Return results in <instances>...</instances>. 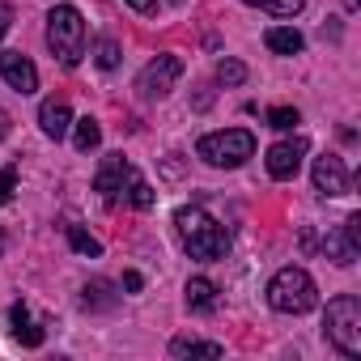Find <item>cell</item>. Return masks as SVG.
<instances>
[{
	"instance_id": "obj_25",
	"label": "cell",
	"mask_w": 361,
	"mask_h": 361,
	"mask_svg": "<svg viewBox=\"0 0 361 361\" xmlns=\"http://www.w3.org/2000/svg\"><path fill=\"white\" fill-rule=\"evenodd\" d=\"M13 188H18V170L13 166H0V209L13 200Z\"/></svg>"
},
{
	"instance_id": "obj_30",
	"label": "cell",
	"mask_w": 361,
	"mask_h": 361,
	"mask_svg": "<svg viewBox=\"0 0 361 361\" xmlns=\"http://www.w3.org/2000/svg\"><path fill=\"white\" fill-rule=\"evenodd\" d=\"M0 255H5V234H0Z\"/></svg>"
},
{
	"instance_id": "obj_20",
	"label": "cell",
	"mask_w": 361,
	"mask_h": 361,
	"mask_svg": "<svg viewBox=\"0 0 361 361\" xmlns=\"http://www.w3.org/2000/svg\"><path fill=\"white\" fill-rule=\"evenodd\" d=\"M68 243H73V251H77V255H90V259H98V255H102V243H98V238H90L81 226H68Z\"/></svg>"
},
{
	"instance_id": "obj_7",
	"label": "cell",
	"mask_w": 361,
	"mask_h": 361,
	"mask_svg": "<svg viewBox=\"0 0 361 361\" xmlns=\"http://www.w3.org/2000/svg\"><path fill=\"white\" fill-rule=\"evenodd\" d=\"M323 251H327V259H331V264L348 268V264L357 259V251H361V213L344 217V226H336V230L323 238Z\"/></svg>"
},
{
	"instance_id": "obj_17",
	"label": "cell",
	"mask_w": 361,
	"mask_h": 361,
	"mask_svg": "<svg viewBox=\"0 0 361 361\" xmlns=\"http://www.w3.org/2000/svg\"><path fill=\"white\" fill-rule=\"evenodd\" d=\"M73 145L81 149V153H90V149H98L102 145V128H98V119H77V128H73Z\"/></svg>"
},
{
	"instance_id": "obj_27",
	"label": "cell",
	"mask_w": 361,
	"mask_h": 361,
	"mask_svg": "<svg viewBox=\"0 0 361 361\" xmlns=\"http://www.w3.org/2000/svg\"><path fill=\"white\" fill-rule=\"evenodd\" d=\"M9 26H13V13H9V5H0V43H5Z\"/></svg>"
},
{
	"instance_id": "obj_5",
	"label": "cell",
	"mask_w": 361,
	"mask_h": 361,
	"mask_svg": "<svg viewBox=\"0 0 361 361\" xmlns=\"http://www.w3.org/2000/svg\"><path fill=\"white\" fill-rule=\"evenodd\" d=\"M196 153L209 161V166H217V170H238L247 157H255V136L247 132V128H226V132H209V136H200V145H196Z\"/></svg>"
},
{
	"instance_id": "obj_6",
	"label": "cell",
	"mask_w": 361,
	"mask_h": 361,
	"mask_svg": "<svg viewBox=\"0 0 361 361\" xmlns=\"http://www.w3.org/2000/svg\"><path fill=\"white\" fill-rule=\"evenodd\" d=\"M178 77H183V60H178V56H157V60H149V64L140 68V77H136V94H140L145 102L166 98V94L174 90Z\"/></svg>"
},
{
	"instance_id": "obj_23",
	"label": "cell",
	"mask_w": 361,
	"mask_h": 361,
	"mask_svg": "<svg viewBox=\"0 0 361 361\" xmlns=\"http://www.w3.org/2000/svg\"><path fill=\"white\" fill-rule=\"evenodd\" d=\"M293 123H302V115H298L293 106H272V111H268V128H276V132H289Z\"/></svg>"
},
{
	"instance_id": "obj_3",
	"label": "cell",
	"mask_w": 361,
	"mask_h": 361,
	"mask_svg": "<svg viewBox=\"0 0 361 361\" xmlns=\"http://www.w3.org/2000/svg\"><path fill=\"white\" fill-rule=\"evenodd\" d=\"M47 47L64 68H77L85 56V18L73 5H56L47 13Z\"/></svg>"
},
{
	"instance_id": "obj_4",
	"label": "cell",
	"mask_w": 361,
	"mask_h": 361,
	"mask_svg": "<svg viewBox=\"0 0 361 361\" xmlns=\"http://www.w3.org/2000/svg\"><path fill=\"white\" fill-rule=\"evenodd\" d=\"M323 327H327V340L344 357H361V302L353 293H340V298L327 302Z\"/></svg>"
},
{
	"instance_id": "obj_15",
	"label": "cell",
	"mask_w": 361,
	"mask_h": 361,
	"mask_svg": "<svg viewBox=\"0 0 361 361\" xmlns=\"http://www.w3.org/2000/svg\"><path fill=\"white\" fill-rule=\"evenodd\" d=\"M264 43H268V51H276V56H298V51L306 47V39H302L293 26H272V30L264 35Z\"/></svg>"
},
{
	"instance_id": "obj_12",
	"label": "cell",
	"mask_w": 361,
	"mask_h": 361,
	"mask_svg": "<svg viewBox=\"0 0 361 361\" xmlns=\"http://www.w3.org/2000/svg\"><path fill=\"white\" fill-rule=\"evenodd\" d=\"M39 123H43V132H47L51 140H64L68 128H73V111H68V102H64V98H47V102L39 106Z\"/></svg>"
},
{
	"instance_id": "obj_22",
	"label": "cell",
	"mask_w": 361,
	"mask_h": 361,
	"mask_svg": "<svg viewBox=\"0 0 361 361\" xmlns=\"http://www.w3.org/2000/svg\"><path fill=\"white\" fill-rule=\"evenodd\" d=\"M259 9H268L272 18H298L306 9V0H259Z\"/></svg>"
},
{
	"instance_id": "obj_1",
	"label": "cell",
	"mask_w": 361,
	"mask_h": 361,
	"mask_svg": "<svg viewBox=\"0 0 361 361\" xmlns=\"http://www.w3.org/2000/svg\"><path fill=\"white\" fill-rule=\"evenodd\" d=\"M174 226H178V238H183V247H188L192 259L217 264V259L230 255V230L221 221H213L204 209H178Z\"/></svg>"
},
{
	"instance_id": "obj_14",
	"label": "cell",
	"mask_w": 361,
	"mask_h": 361,
	"mask_svg": "<svg viewBox=\"0 0 361 361\" xmlns=\"http://www.w3.org/2000/svg\"><path fill=\"white\" fill-rule=\"evenodd\" d=\"M217 302H221V298H217V285H213L209 276H192V281H188V306H192L196 314H213Z\"/></svg>"
},
{
	"instance_id": "obj_11",
	"label": "cell",
	"mask_w": 361,
	"mask_h": 361,
	"mask_svg": "<svg viewBox=\"0 0 361 361\" xmlns=\"http://www.w3.org/2000/svg\"><path fill=\"white\" fill-rule=\"evenodd\" d=\"M302 157H306V140H302V136L281 140V145L268 149V174H272V178H293L298 166H302Z\"/></svg>"
},
{
	"instance_id": "obj_21",
	"label": "cell",
	"mask_w": 361,
	"mask_h": 361,
	"mask_svg": "<svg viewBox=\"0 0 361 361\" xmlns=\"http://www.w3.org/2000/svg\"><path fill=\"white\" fill-rule=\"evenodd\" d=\"M217 81L221 85H243L247 81V64L243 60H221L217 64Z\"/></svg>"
},
{
	"instance_id": "obj_18",
	"label": "cell",
	"mask_w": 361,
	"mask_h": 361,
	"mask_svg": "<svg viewBox=\"0 0 361 361\" xmlns=\"http://www.w3.org/2000/svg\"><path fill=\"white\" fill-rule=\"evenodd\" d=\"M81 302H85V310H111L119 298L111 293L106 281H94V285H85V298H81Z\"/></svg>"
},
{
	"instance_id": "obj_8",
	"label": "cell",
	"mask_w": 361,
	"mask_h": 361,
	"mask_svg": "<svg viewBox=\"0 0 361 361\" xmlns=\"http://www.w3.org/2000/svg\"><path fill=\"white\" fill-rule=\"evenodd\" d=\"M132 161H123V153H111L102 166H98V174H94V192L106 200V204H115L123 192H128V183H132Z\"/></svg>"
},
{
	"instance_id": "obj_10",
	"label": "cell",
	"mask_w": 361,
	"mask_h": 361,
	"mask_svg": "<svg viewBox=\"0 0 361 361\" xmlns=\"http://www.w3.org/2000/svg\"><path fill=\"white\" fill-rule=\"evenodd\" d=\"M0 77H5L18 94H35L39 90V68L22 51H0Z\"/></svg>"
},
{
	"instance_id": "obj_31",
	"label": "cell",
	"mask_w": 361,
	"mask_h": 361,
	"mask_svg": "<svg viewBox=\"0 0 361 361\" xmlns=\"http://www.w3.org/2000/svg\"><path fill=\"white\" fill-rule=\"evenodd\" d=\"M243 5H259V0H243Z\"/></svg>"
},
{
	"instance_id": "obj_26",
	"label": "cell",
	"mask_w": 361,
	"mask_h": 361,
	"mask_svg": "<svg viewBox=\"0 0 361 361\" xmlns=\"http://www.w3.org/2000/svg\"><path fill=\"white\" fill-rule=\"evenodd\" d=\"M123 289H128V293H140V289H145V276H140V272H123Z\"/></svg>"
},
{
	"instance_id": "obj_28",
	"label": "cell",
	"mask_w": 361,
	"mask_h": 361,
	"mask_svg": "<svg viewBox=\"0 0 361 361\" xmlns=\"http://www.w3.org/2000/svg\"><path fill=\"white\" fill-rule=\"evenodd\" d=\"M128 9H136V13H157V0H128Z\"/></svg>"
},
{
	"instance_id": "obj_13",
	"label": "cell",
	"mask_w": 361,
	"mask_h": 361,
	"mask_svg": "<svg viewBox=\"0 0 361 361\" xmlns=\"http://www.w3.org/2000/svg\"><path fill=\"white\" fill-rule=\"evenodd\" d=\"M9 323H13V336H18L26 348H39V344H43V323H35V314H30L26 302H18V306L9 310Z\"/></svg>"
},
{
	"instance_id": "obj_19",
	"label": "cell",
	"mask_w": 361,
	"mask_h": 361,
	"mask_svg": "<svg viewBox=\"0 0 361 361\" xmlns=\"http://www.w3.org/2000/svg\"><path fill=\"white\" fill-rule=\"evenodd\" d=\"M123 200H128L132 209H153V200H157V196H153V188L145 183V178H140V174H132V183H128V192H123Z\"/></svg>"
},
{
	"instance_id": "obj_24",
	"label": "cell",
	"mask_w": 361,
	"mask_h": 361,
	"mask_svg": "<svg viewBox=\"0 0 361 361\" xmlns=\"http://www.w3.org/2000/svg\"><path fill=\"white\" fill-rule=\"evenodd\" d=\"M94 60H98V68H106V73H111V68L119 64V43H115V39H102V43H98V56H94Z\"/></svg>"
},
{
	"instance_id": "obj_29",
	"label": "cell",
	"mask_w": 361,
	"mask_h": 361,
	"mask_svg": "<svg viewBox=\"0 0 361 361\" xmlns=\"http://www.w3.org/2000/svg\"><path fill=\"white\" fill-rule=\"evenodd\" d=\"M9 128H13V119H9V111H5V106H0V140L9 136Z\"/></svg>"
},
{
	"instance_id": "obj_16",
	"label": "cell",
	"mask_w": 361,
	"mask_h": 361,
	"mask_svg": "<svg viewBox=\"0 0 361 361\" xmlns=\"http://www.w3.org/2000/svg\"><path fill=\"white\" fill-rule=\"evenodd\" d=\"M170 357H221V344H213V340H188V336H178V340H170Z\"/></svg>"
},
{
	"instance_id": "obj_2",
	"label": "cell",
	"mask_w": 361,
	"mask_h": 361,
	"mask_svg": "<svg viewBox=\"0 0 361 361\" xmlns=\"http://www.w3.org/2000/svg\"><path fill=\"white\" fill-rule=\"evenodd\" d=\"M268 306L281 310V314H306V310H314V306H319V285H314V276H310L306 268H298V264L281 268V272L268 281Z\"/></svg>"
},
{
	"instance_id": "obj_9",
	"label": "cell",
	"mask_w": 361,
	"mask_h": 361,
	"mask_svg": "<svg viewBox=\"0 0 361 361\" xmlns=\"http://www.w3.org/2000/svg\"><path fill=\"white\" fill-rule=\"evenodd\" d=\"M314 192L319 196H344L348 192V170H344V157H336V153H323V157H314Z\"/></svg>"
}]
</instances>
